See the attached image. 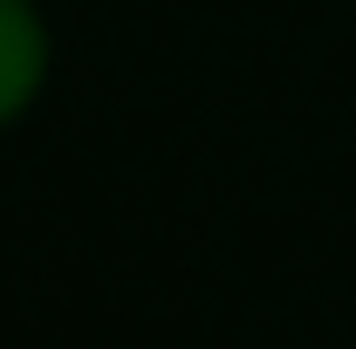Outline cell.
Listing matches in <instances>:
<instances>
[{
  "instance_id": "1",
  "label": "cell",
  "mask_w": 356,
  "mask_h": 349,
  "mask_svg": "<svg viewBox=\"0 0 356 349\" xmlns=\"http://www.w3.org/2000/svg\"><path fill=\"white\" fill-rule=\"evenodd\" d=\"M55 76V28L42 0H0V131H14Z\"/></svg>"
}]
</instances>
